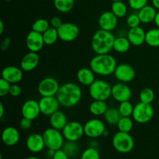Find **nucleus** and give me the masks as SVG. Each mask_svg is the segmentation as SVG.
Instances as JSON below:
<instances>
[{
  "instance_id": "1",
  "label": "nucleus",
  "mask_w": 159,
  "mask_h": 159,
  "mask_svg": "<svg viewBox=\"0 0 159 159\" xmlns=\"http://www.w3.org/2000/svg\"><path fill=\"white\" fill-rule=\"evenodd\" d=\"M56 97L61 105L65 108H71L80 102L82 91L80 86L77 84L68 82L60 86Z\"/></svg>"
},
{
  "instance_id": "2",
  "label": "nucleus",
  "mask_w": 159,
  "mask_h": 159,
  "mask_svg": "<svg viewBox=\"0 0 159 159\" xmlns=\"http://www.w3.org/2000/svg\"><path fill=\"white\" fill-rule=\"evenodd\" d=\"M117 66L116 60L110 54L96 55L90 60L89 68L95 74L102 76H107L114 73Z\"/></svg>"
},
{
  "instance_id": "3",
  "label": "nucleus",
  "mask_w": 159,
  "mask_h": 159,
  "mask_svg": "<svg viewBox=\"0 0 159 159\" xmlns=\"http://www.w3.org/2000/svg\"><path fill=\"white\" fill-rule=\"evenodd\" d=\"M115 36L110 31L98 30L94 33L91 41V46L96 55L109 54L113 49Z\"/></svg>"
},
{
  "instance_id": "4",
  "label": "nucleus",
  "mask_w": 159,
  "mask_h": 159,
  "mask_svg": "<svg viewBox=\"0 0 159 159\" xmlns=\"http://www.w3.org/2000/svg\"><path fill=\"white\" fill-rule=\"evenodd\" d=\"M89 94L93 100L106 101L112 97V86L106 80L96 79L89 87Z\"/></svg>"
},
{
  "instance_id": "5",
  "label": "nucleus",
  "mask_w": 159,
  "mask_h": 159,
  "mask_svg": "<svg viewBox=\"0 0 159 159\" xmlns=\"http://www.w3.org/2000/svg\"><path fill=\"white\" fill-rule=\"evenodd\" d=\"M113 148L121 154H127L133 150L134 140L129 132L118 131L113 135L112 139Z\"/></svg>"
},
{
  "instance_id": "6",
  "label": "nucleus",
  "mask_w": 159,
  "mask_h": 159,
  "mask_svg": "<svg viewBox=\"0 0 159 159\" xmlns=\"http://www.w3.org/2000/svg\"><path fill=\"white\" fill-rule=\"evenodd\" d=\"M42 135L44 140L45 147L48 148V150L56 151L57 150L62 149L65 139L61 131L51 127L45 129Z\"/></svg>"
},
{
  "instance_id": "7",
  "label": "nucleus",
  "mask_w": 159,
  "mask_h": 159,
  "mask_svg": "<svg viewBox=\"0 0 159 159\" xmlns=\"http://www.w3.org/2000/svg\"><path fill=\"white\" fill-rule=\"evenodd\" d=\"M154 116V108L151 104H145L141 101L136 104L134 108L132 118L139 124H144L152 119Z\"/></svg>"
},
{
  "instance_id": "8",
  "label": "nucleus",
  "mask_w": 159,
  "mask_h": 159,
  "mask_svg": "<svg viewBox=\"0 0 159 159\" xmlns=\"http://www.w3.org/2000/svg\"><path fill=\"white\" fill-rule=\"evenodd\" d=\"M61 132L65 140L73 142L79 141L85 134L84 126L77 121L68 122Z\"/></svg>"
},
{
  "instance_id": "9",
  "label": "nucleus",
  "mask_w": 159,
  "mask_h": 159,
  "mask_svg": "<svg viewBox=\"0 0 159 159\" xmlns=\"http://www.w3.org/2000/svg\"><path fill=\"white\" fill-rule=\"evenodd\" d=\"M84 126L85 135L91 139H96L104 135L106 132V125L99 118H91L88 120Z\"/></svg>"
},
{
  "instance_id": "10",
  "label": "nucleus",
  "mask_w": 159,
  "mask_h": 159,
  "mask_svg": "<svg viewBox=\"0 0 159 159\" xmlns=\"http://www.w3.org/2000/svg\"><path fill=\"white\" fill-rule=\"evenodd\" d=\"M60 85L54 77H46L42 79L37 86V91L41 97L56 96Z\"/></svg>"
},
{
  "instance_id": "11",
  "label": "nucleus",
  "mask_w": 159,
  "mask_h": 159,
  "mask_svg": "<svg viewBox=\"0 0 159 159\" xmlns=\"http://www.w3.org/2000/svg\"><path fill=\"white\" fill-rule=\"evenodd\" d=\"M57 33L60 40L65 42H71L75 40L79 34V28L76 24L70 22L63 23L57 28Z\"/></svg>"
},
{
  "instance_id": "12",
  "label": "nucleus",
  "mask_w": 159,
  "mask_h": 159,
  "mask_svg": "<svg viewBox=\"0 0 159 159\" xmlns=\"http://www.w3.org/2000/svg\"><path fill=\"white\" fill-rule=\"evenodd\" d=\"M132 97V90L125 83L118 82L112 86V98L119 103L130 101Z\"/></svg>"
},
{
  "instance_id": "13",
  "label": "nucleus",
  "mask_w": 159,
  "mask_h": 159,
  "mask_svg": "<svg viewBox=\"0 0 159 159\" xmlns=\"http://www.w3.org/2000/svg\"><path fill=\"white\" fill-rule=\"evenodd\" d=\"M113 75L119 82L127 84L134 79L136 73L134 69L131 65L129 64L121 63L116 67Z\"/></svg>"
},
{
  "instance_id": "14",
  "label": "nucleus",
  "mask_w": 159,
  "mask_h": 159,
  "mask_svg": "<svg viewBox=\"0 0 159 159\" xmlns=\"http://www.w3.org/2000/svg\"><path fill=\"white\" fill-rule=\"evenodd\" d=\"M40 112L44 115H51L58 111L60 107V103L57 100V97H41L39 100Z\"/></svg>"
},
{
  "instance_id": "15",
  "label": "nucleus",
  "mask_w": 159,
  "mask_h": 159,
  "mask_svg": "<svg viewBox=\"0 0 159 159\" xmlns=\"http://www.w3.org/2000/svg\"><path fill=\"white\" fill-rule=\"evenodd\" d=\"M21 113L23 118H29L32 121L38 118L40 114H41L39 101L34 99H29L26 101L22 105Z\"/></svg>"
},
{
  "instance_id": "16",
  "label": "nucleus",
  "mask_w": 159,
  "mask_h": 159,
  "mask_svg": "<svg viewBox=\"0 0 159 159\" xmlns=\"http://www.w3.org/2000/svg\"><path fill=\"white\" fill-rule=\"evenodd\" d=\"M98 24L101 30L112 32L117 26L118 18L111 11H105L99 16Z\"/></svg>"
},
{
  "instance_id": "17",
  "label": "nucleus",
  "mask_w": 159,
  "mask_h": 159,
  "mask_svg": "<svg viewBox=\"0 0 159 159\" xmlns=\"http://www.w3.org/2000/svg\"><path fill=\"white\" fill-rule=\"evenodd\" d=\"M26 45L30 51L37 53L43 48V45H45L43 34L34 31H30L26 36Z\"/></svg>"
},
{
  "instance_id": "18",
  "label": "nucleus",
  "mask_w": 159,
  "mask_h": 159,
  "mask_svg": "<svg viewBox=\"0 0 159 159\" xmlns=\"http://www.w3.org/2000/svg\"><path fill=\"white\" fill-rule=\"evenodd\" d=\"M2 77L11 84H18L23 80V73L21 68L15 65H8L2 70Z\"/></svg>"
},
{
  "instance_id": "19",
  "label": "nucleus",
  "mask_w": 159,
  "mask_h": 159,
  "mask_svg": "<svg viewBox=\"0 0 159 159\" xmlns=\"http://www.w3.org/2000/svg\"><path fill=\"white\" fill-rule=\"evenodd\" d=\"M26 146L30 152L34 154L41 152L46 147L43 135L37 132L31 133L28 136L26 140Z\"/></svg>"
},
{
  "instance_id": "20",
  "label": "nucleus",
  "mask_w": 159,
  "mask_h": 159,
  "mask_svg": "<svg viewBox=\"0 0 159 159\" xmlns=\"http://www.w3.org/2000/svg\"><path fill=\"white\" fill-rule=\"evenodd\" d=\"M2 141L9 147L15 146L20 141V132L13 126H7L2 132Z\"/></svg>"
},
{
  "instance_id": "21",
  "label": "nucleus",
  "mask_w": 159,
  "mask_h": 159,
  "mask_svg": "<svg viewBox=\"0 0 159 159\" xmlns=\"http://www.w3.org/2000/svg\"><path fill=\"white\" fill-rule=\"evenodd\" d=\"M40 62V56L37 52L29 51L20 61V68L25 72H30L35 70Z\"/></svg>"
},
{
  "instance_id": "22",
  "label": "nucleus",
  "mask_w": 159,
  "mask_h": 159,
  "mask_svg": "<svg viewBox=\"0 0 159 159\" xmlns=\"http://www.w3.org/2000/svg\"><path fill=\"white\" fill-rule=\"evenodd\" d=\"M146 32L141 26L130 28L127 32V37L134 46H141L145 43Z\"/></svg>"
},
{
  "instance_id": "23",
  "label": "nucleus",
  "mask_w": 159,
  "mask_h": 159,
  "mask_svg": "<svg viewBox=\"0 0 159 159\" xmlns=\"http://www.w3.org/2000/svg\"><path fill=\"white\" fill-rule=\"evenodd\" d=\"M95 73L91 70L90 68H86V67H83L79 70L76 74V77H77V80L81 85L82 86H88L89 87L95 80H96V77H95Z\"/></svg>"
},
{
  "instance_id": "24",
  "label": "nucleus",
  "mask_w": 159,
  "mask_h": 159,
  "mask_svg": "<svg viewBox=\"0 0 159 159\" xmlns=\"http://www.w3.org/2000/svg\"><path fill=\"white\" fill-rule=\"evenodd\" d=\"M49 121L51 127L61 131L65 128L67 123H68L66 115L59 110L50 115Z\"/></svg>"
},
{
  "instance_id": "25",
  "label": "nucleus",
  "mask_w": 159,
  "mask_h": 159,
  "mask_svg": "<svg viewBox=\"0 0 159 159\" xmlns=\"http://www.w3.org/2000/svg\"><path fill=\"white\" fill-rule=\"evenodd\" d=\"M157 9L153 6L147 5L138 12L141 22L143 23H149L154 22L157 14Z\"/></svg>"
},
{
  "instance_id": "26",
  "label": "nucleus",
  "mask_w": 159,
  "mask_h": 159,
  "mask_svg": "<svg viewBox=\"0 0 159 159\" xmlns=\"http://www.w3.org/2000/svg\"><path fill=\"white\" fill-rule=\"evenodd\" d=\"M108 108V105L105 101H98V100H93L90 103L89 107V112L95 116L104 115Z\"/></svg>"
},
{
  "instance_id": "27",
  "label": "nucleus",
  "mask_w": 159,
  "mask_h": 159,
  "mask_svg": "<svg viewBox=\"0 0 159 159\" xmlns=\"http://www.w3.org/2000/svg\"><path fill=\"white\" fill-rule=\"evenodd\" d=\"M121 117L122 116H121L118 108H109L103 115L106 123H108L110 126L117 125L118 122L120 121Z\"/></svg>"
},
{
  "instance_id": "28",
  "label": "nucleus",
  "mask_w": 159,
  "mask_h": 159,
  "mask_svg": "<svg viewBox=\"0 0 159 159\" xmlns=\"http://www.w3.org/2000/svg\"><path fill=\"white\" fill-rule=\"evenodd\" d=\"M130 42L127 37H117L115 38L113 43V50L118 53H125L130 48Z\"/></svg>"
},
{
  "instance_id": "29",
  "label": "nucleus",
  "mask_w": 159,
  "mask_h": 159,
  "mask_svg": "<svg viewBox=\"0 0 159 159\" xmlns=\"http://www.w3.org/2000/svg\"><path fill=\"white\" fill-rule=\"evenodd\" d=\"M145 43L151 47H159V28H152L146 32Z\"/></svg>"
},
{
  "instance_id": "30",
  "label": "nucleus",
  "mask_w": 159,
  "mask_h": 159,
  "mask_svg": "<svg viewBox=\"0 0 159 159\" xmlns=\"http://www.w3.org/2000/svg\"><path fill=\"white\" fill-rule=\"evenodd\" d=\"M54 6L58 12L66 13L73 9L75 0H54Z\"/></svg>"
},
{
  "instance_id": "31",
  "label": "nucleus",
  "mask_w": 159,
  "mask_h": 159,
  "mask_svg": "<svg viewBox=\"0 0 159 159\" xmlns=\"http://www.w3.org/2000/svg\"><path fill=\"white\" fill-rule=\"evenodd\" d=\"M111 12L117 18H123L127 13V6L123 1L113 2L111 5Z\"/></svg>"
},
{
  "instance_id": "32",
  "label": "nucleus",
  "mask_w": 159,
  "mask_h": 159,
  "mask_svg": "<svg viewBox=\"0 0 159 159\" xmlns=\"http://www.w3.org/2000/svg\"><path fill=\"white\" fill-rule=\"evenodd\" d=\"M62 150L68 154L69 157H75L80 151V147L77 142L73 141H67L65 142Z\"/></svg>"
},
{
  "instance_id": "33",
  "label": "nucleus",
  "mask_w": 159,
  "mask_h": 159,
  "mask_svg": "<svg viewBox=\"0 0 159 159\" xmlns=\"http://www.w3.org/2000/svg\"><path fill=\"white\" fill-rule=\"evenodd\" d=\"M43 34V38L44 44L46 45H52L55 44L59 39L58 33H57V29L56 28L51 27L47 30Z\"/></svg>"
},
{
  "instance_id": "34",
  "label": "nucleus",
  "mask_w": 159,
  "mask_h": 159,
  "mask_svg": "<svg viewBox=\"0 0 159 159\" xmlns=\"http://www.w3.org/2000/svg\"><path fill=\"white\" fill-rule=\"evenodd\" d=\"M116 126L120 132H130L133 129L134 119L130 117H121Z\"/></svg>"
},
{
  "instance_id": "35",
  "label": "nucleus",
  "mask_w": 159,
  "mask_h": 159,
  "mask_svg": "<svg viewBox=\"0 0 159 159\" xmlns=\"http://www.w3.org/2000/svg\"><path fill=\"white\" fill-rule=\"evenodd\" d=\"M50 27H51V24L48 20H47L46 19L40 18L34 22L32 25V31L43 34Z\"/></svg>"
},
{
  "instance_id": "36",
  "label": "nucleus",
  "mask_w": 159,
  "mask_h": 159,
  "mask_svg": "<svg viewBox=\"0 0 159 159\" xmlns=\"http://www.w3.org/2000/svg\"><path fill=\"white\" fill-rule=\"evenodd\" d=\"M155 92L152 89L149 87H145L142 89L139 94L140 101L145 104H152L155 99Z\"/></svg>"
},
{
  "instance_id": "37",
  "label": "nucleus",
  "mask_w": 159,
  "mask_h": 159,
  "mask_svg": "<svg viewBox=\"0 0 159 159\" xmlns=\"http://www.w3.org/2000/svg\"><path fill=\"white\" fill-rule=\"evenodd\" d=\"M134 108V106H133L132 103L130 101H127L120 103L117 108L122 117H130L133 114Z\"/></svg>"
},
{
  "instance_id": "38",
  "label": "nucleus",
  "mask_w": 159,
  "mask_h": 159,
  "mask_svg": "<svg viewBox=\"0 0 159 159\" xmlns=\"http://www.w3.org/2000/svg\"><path fill=\"white\" fill-rule=\"evenodd\" d=\"M80 159H100L99 149L93 147L86 148L81 154Z\"/></svg>"
},
{
  "instance_id": "39",
  "label": "nucleus",
  "mask_w": 159,
  "mask_h": 159,
  "mask_svg": "<svg viewBox=\"0 0 159 159\" xmlns=\"http://www.w3.org/2000/svg\"><path fill=\"white\" fill-rule=\"evenodd\" d=\"M126 23L129 28H134L140 26L141 22L138 13H131L127 17Z\"/></svg>"
},
{
  "instance_id": "40",
  "label": "nucleus",
  "mask_w": 159,
  "mask_h": 159,
  "mask_svg": "<svg viewBox=\"0 0 159 159\" xmlns=\"http://www.w3.org/2000/svg\"><path fill=\"white\" fill-rule=\"evenodd\" d=\"M148 0H128V5L134 10L139 11L148 5Z\"/></svg>"
},
{
  "instance_id": "41",
  "label": "nucleus",
  "mask_w": 159,
  "mask_h": 159,
  "mask_svg": "<svg viewBox=\"0 0 159 159\" xmlns=\"http://www.w3.org/2000/svg\"><path fill=\"white\" fill-rule=\"evenodd\" d=\"M12 84L3 78L0 79V96L3 97L9 94V90Z\"/></svg>"
},
{
  "instance_id": "42",
  "label": "nucleus",
  "mask_w": 159,
  "mask_h": 159,
  "mask_svg": "<svg viewBox=\"0 0 159 159\" xmlns=\"http://www.w3.org/2000/svg\"><path fill=\"white\" fill-rule=\"evenodd\" d=\"M22 94V88L17 84H12L9 90V94L12 97H18Z\"/></svg>"
},
{
  "instance_id": "43",
  "label": "nucleus",
  "mask_w": 159,
  "mask_h": 159,
  "mask_svg": "<svg viewBox=\"0 0 159 159\" xmlns=\"http://www.w3.org/2000/svg\"><path fill=\"white\" fill-rule=\"evenodd\" d=\"M20 126L23 130H28L32 126V120L23 117V118L20 122Z\"/></svg>"
},
{
  "instance_id": "44",
  "label": "nucleus",
  "mask_w": 159,
  "mask_h": 159,
  "mask_svg": "<svg viewBox=\"0 0 159 159\" xmlns=\"http://www.w3.org/2000/svg\"><path fill=\"white\" fill-rule=\"evenodd\" d=\"M68 154L65 152L62 149L57 150L54 152V155L51 157V159H69Z\"/></svg>"
},
{
  "instance_id": "45",
  "label": "nucleus",
  "mask_w": 159,
  "mask_h": 159,
  "mask_svg": "<svg viewBox=\"0 0 159 159\" xmlns=\"http://www.w3.org/2000/svg\"><path fill=\"white\" fill-rule=\"evenodd\" d=\"M62 23H63V22H62L61 19L58 17H53L51 19V20H50V24H51V26H52V27L54 28H56V29L60 27V26H61Z\"/></svg>"
},
{
  "instance_id": "46",
  "label": "nucleus",
  "mask_w": 159,
  "mask_h": 159,
  "mask_svg": "<svg viewBox=\"0 0 159 159\" xmlns=\"http://www.w3.org/2000/svg\"><path fill=\"white\" fill-rule=\"evenodd\" d=\"M11 45V38L9 37H5L1 43V50L2 51H6L9 49Z\"/></svg>"
},
{
  "instance_id": "47",
  "label": "nucleus",
  "mask_w": 159,
  "mask_h": 159,
  "mask_svg": "<svg viewBox=\"0 0 159 159\" xmlns=\"http://www.w3.org/2000/svg\"><path fill=\"white\" fill-rule=\"evenodd\" d=\"M152 6L159 11V0H152Z\"/></svg>"
},
{
  "instance_id": "48",
  "label": "nucleus",
  "mask_w": 159,
  "mask_h": 159,
  "mask_svg": "<svg viewBox=\"0 0 159 159\" xmlns=\"http://www.w3.org/2000/svg\"><path fill=\"white\" fill-rule=\"evenodd\" d=\"M154 23H155V25H156L157 28H159V11L157 12L156 17H155V20H154Z\"/></svg>"
},
{
  "instance_id": "49",
  "label": "nucleus",
  "mask_w": 159,
  "mask_h": 159,
  "mask_svg": "<svg viewBox=\"0 0 159 159\" xmlns=\"http://www.w3.org/2000/svg\"><path fill=\"white\" fill-rule=\"evenodd\" d=\"M5 109L4 106H3L2 103H0V118H2L3 115H4Z\"/></svg>"
},
{
  "instance_id": "50",
  "label": "nucleus",
  "mask_w": 159,
  "mask_h": 159,
  "mask_svg": "<svg viewBox=\"0 0 159 159\" xmlns=\"http://www.w3.org/2000/svg\"><path fill=\"white\" fill-rule=\"evenodd\" d=\"M4 31V24H3L2 20H0V34H2Z\"/></svg>"
},
{
  "instance_id": "51",
  "label": "nucleus",
  "mask_w": 159,
  "mask_h": 159,
  "mask_svg": "<svg viewBox=\"0 0 159 159\" xmlns=\"http://www.w3.org/2000/svg\"><path fill=\"white\" fill-rule=\"evenodd\" d=\"M26 159H40V158H39V157H37V156H29V157H26Z\"/></svg>"
},
{
  "instance_id": "52",
  "label": "nucleus",
  "mask_w": 159,
  "mask_h": 159,
  "mask_svg": "<svg viewBox=\"0 0 159 159\" xmlns=\"http://www.w3.org/2000/svg\"><path fill=\"white\" fill-rule=\"evenodd\" d=\"M113 2H116V1H123V0H111Z\"/></svg>"
},
{
  "instance_id": "53",
  "label": "nucleus",
  "mask_w": 159,
  "mask_h": 159,
  "mask_svg": "<svg viewBox=\"0 0 159 159\" xmlns=\"http://www.w3.org/2000/svg\"><path fill=\"white\" fill-rule=\"evenodd\" d=\"M5 1H6V2H10V1H12V0H5Z\"/></svg>"
}]
</instances>
